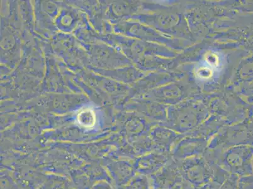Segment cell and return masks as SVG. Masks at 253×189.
<instances>
[{"mask_svg":"<svg viewBox=\"0 0 253 189\" xmlns=\"http://www.w3.org/2000/svg\"><path fill=\"white\" fill-rule=\"evenodd\" d=\"M176 161L183 178L195 188H201L212 179L214 161L204 156Z\"/></svg>","mask_w":253,"mask_h":189,"instance_id":"2","label":"cell"},{"mask_svg":"<svg viewBox=\"0 0 253 189\" xmlns=\"http://www.w3.org/2000/svg\"><path fill=\"white\" fill-rule=\"evenodd\" d=\"M203 156L208 160L214 161L229 174L238 177L250 171V153L242 146H233L224 151L208 149Z\"/></svg>","mask_w":253,"mask_h":189,"instance_id":"1","label":"cell"},{"mask_svg":"<svg viewBox=\"0 0 253 189\" xmlns=\"http://www.w3.org/2000/svg\"><path fill=\"white\" fill-rule=\"evenodd\" d=\"M129 189H152L150 177L146 175H139L134 179Z\"/></svg>","mask_w":253,"mask_h":189,"instance_id":"7","label":"cell"},{"mask_svg":"<svg viewBox=\"0 0 253 189\" xmlns=\"http://www.w3.org/2000/svg\"><path fill=\"white\" fill-rule=\"evenodd\" d=\"M208 149V144L205 141L185 140L174 146L172 149L171 154L174 160H183L203 156Z\"/></svg>","mask_w":253,"mask_h":189,"instance_id":"5","label":"cell"},{"mask_svg":"<svg viewBox=\"0 0 253 189\" xmlns=\"http://www.w3.org/2000/svg\"><path fill=\"white\" fill-rule=\"evenodd\" d=\"M239 177L231 174L220 189H238Z\"/></svg>","mask_w":253,"mask_h":189,"instance_id":"8","label":"cell"},{"mask_svg":"<svg viewBox=\"0 0 253 189\" xmlns=\"http://www.w3.org/2000/svg\"><path fill=\"white\" fill-rule=\"evenodd\" d=\"M231 174L215 163L212 179L199 189H220Z\"/></svg>","mask_w":253,"mask_h":189,"instance_id":"6","label":"cell"},{"mask_svg":"<svg viewBox=\"0 0 253 189\" xmlns=\"http://www.w3.org/2000/svg\"><path fill=\"white\" fill-rule=\"evenodd\" d=\"M171 153L154 151L144 154L137 162V169L149 177L157 174L172 160Z\"/></svg>","mask_w":253,"mask_h":189,"instance_id":"4","label":"cell"},{"mask_svg":"<svg viewBox=\"0 0 253 189\" xmlns=\"http://www.w3.org/2000/svg\"><path fill=\"white\" fill-rule=\"evenodd\" d=\"M150 179L152 189H199L183 178L173 159Z\"/></svg>","mask_w":253,"mask_h":189,"instance_id":"3","label":"cell"}]
</instances>
